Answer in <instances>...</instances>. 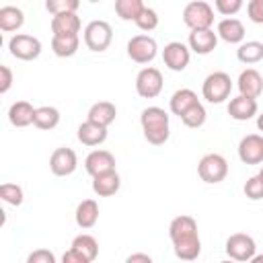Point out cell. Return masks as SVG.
<instances>
[{
	"mask_svg": "<svg viewBox=\"0 0 263 263\" xmlns=\"http://www.w3.org/2000/svg\"><path fill=\"white\" fill-rule=\"evenodd\" d=\"M226 255L236 263H249L257 255V242L247 232H234L226 238Z\"/></svg>",
	"mask_w": 263,
	"mask_h": 263,
	"instance_id": "cell-6",
	"label": "cell"
},
{
	"mask_svg": "<svg viewBox=\"0 0 263 263\" xmlns=\"http://www.w3.org/2000/svg\"><path fill=\"white\" fill-rule=\"evenodd\" d=\"M84 171H86L90 177H97V175L115 171V156H113L109 150L97 148V150L88 152V156L84 158Z\"/></svg>",
	"mask_w": 263,
	"mask_h": 263,
	"instance_id": "cell-14",
	"label": "cell"
},
{
	"mask_svg": "<svg viewBox=\"0 0 263 263\" xmlns=\"http://www.w3.org/2000/svg\"><path fill=\"white\" fill-rule=\"evenodd\" d=\"M51 33L53 37H68V35H78L80 33V16L76 12H68V14H58V16H51Z\"/></svg>",
	"mask_w": 263,
	"mask_h": 263,
	"instance_id": "cell-18",
	"label": "cell"
},
{
	"mask_svg": "<svg viewBox=\"0 0 263 263\" xmlns=\"http://www.w3.org/2000/svg\"><path fill=\"white\" fill-rule=\"evenodd\" d=\"M80 6L78 0H47L45 2V10L53 16L58 14H68V12H76Z\"/></svg>",
	"mask_w": 263,
	"mask_h": 263,
	"instance_id": "cell-34",
	"label": "cell"
},
{
	"mask_svg": "<svg viewBox=\"0 0 263 263\" xmlns=\"http://www.w3.org/2000/svg\"><path fill=\"white\" fill-rule=\"evenodd\" d=\"M230 90H232V80H230V74L222 72V70H216L212 74L205 76L203 84H201V95L208 103L212 105H220L224 103L228 97H230Z\"/></svg>",
	"mask_w": 263,
	"mask_h": 263,
	"instance_id": "cell-3",
	"label": "cell"
},
{
	"mask_svg": "<svg viewBox=\"0 0 263 263\" xmlns=\"http://www.w3.org/2000/svg\"><path fill=\"white\" fill-rule=\"evenodd\" d=\"M62 263H90L82 253H78L76 249H68L64 255H62Z\"/></svg>",
	"mask_w": 263,
	"mask_h": 263,
	"instance_id": "cell-41",
	"label": "cell"
},
{
	"mask_svg": "<svg viewBox=\"0 0 263 263\" xmlns=\"http://www.w3.org/2000/svg\"><path fill=\"white\" fill-rule=\"evenodd\" d=\"M12 70L8 68V66H0V92L2 95H6L8 90H10V86H12Z\"/></svg>",
	"mask_w": 263,
	"mask_h": 263,
	"instance_id": "cell-40",
	"label": "cell"
},
{
	"mask_svg": "<svg viewBox=\"0 0 263 263\" xmlns=\"http://www.w3.org/2000/svg\"><path fill=\"white\" fill-rule=\"evenodd\" d=\"M247 14L253 23L263 25V0H251L247 4Z\"/></svg>",
	"mask_w": 263,
	"mask_h": 263,
	"instance_id": "cell-39",
	"label": "cell"
},
{
	"mask_svg": "<svg viewBox=\"0 0 263 263\" xmlns=\"http://www.w3.org/2000/svg\"><path fill=\"white\" fill-rule=\"evenodd\" d=\"M125 263H154V261H152V257L146 255V253H132V255L125 259Z\"/></svg>",
	"mask_w": 263,
	"mask_h": 263,
	"instance_id": "cell-42",
	"label": "cell"
},
{
	"mask_svg": "<svg viewBox=\"0 0 263 263\" xmlns=\"http://www.w3.org/2000/svg\"><path fill=\"white\" fill-rule=\"evenodd\" d=\"M214 8L220 14H224L226 18H230L232 14H236L242 8V0H216L214 2Z\"/></svg>",
	"mask_w": 263,
	"mask_h": 263,
	"instance_id": "cell-37",
	"label": "cell"
},
{
	"mask_svg": "<svg viewBox=\"0 0 263 263\" xmlns=\"http://www.w3.org/2000/svg\"><path fill=\"white\" fill-rule=\"evenodd\" d=\"M136 25H138V29H140V31H146V33L154 31V29L158 27V14H156V10H154V8H150V6H146V8L142 10L140 18L136 21Z\"/></svg>",
	"mask_w": 263,
	"mask_h": 263,
	"instance_id": "cell-35",
	"label": "cell"
},
{
	"mask_svg": "<svg viewBox=\"0 0 263 263\" xmlns=\"http://www.w3.org/2000/svg\"><path fill=\"white\" fill-rule=\"evenodd\" d=\"M27 263H58V261H55V255L49 249H35V251L29 253Z\"/></svg>",
	"mask_w": 263,
	"mask_h": 263,
	"instance_id": "cell-38",
	"label": "cell"
},
{
	"mask_svg": "<svg viewBox=\"0 0 263 263\" xmlns=\"http://www.w3.org/2000/svg\"><path fill=\"white\" fill-rule=\"evenodd\" d=\"M78 166V156L72 148H55L49 156V171L55 175V177H68L76 171Z\"/></svg>",
	"mask_w": 263,
	"mask_h": 263,
	"instance_id": "cell-12",
	"label": "cell"
},
{
	"mask_svg": "<svg viewBox=\"0 0 263 263\" xmlns=\"http://www.w3.org/2000/svg\"><path fill=\"white\" fill-rule=\"evenodd\" d=\"M236 86H238V92L242 97H249V99H259L261 92H263V76L259 74V70L255 68H247L238 74V80H236Z\"/></svg>",
	"mask_w": 263,
	"mask_h": 263,
	"instance_id": "cell-15",
	"label": "cell"
},
{
	"mask_svg": "<svg viewBox=\"0 0 263 263\" xmlns=\"http://www.w3.org/2000/svg\"><path fill=\"white\" fill-rule=\"evenodd\" d=\"M216 33L226 43H238L240 45L245 41V25L238 18H234V16L222 18L218 23V27H216Z\"/></svg>",
	"mask_w": 263,
	"mask_h": 263,
	"instance_id": "cell-20",
	"label": "cell"
},
{
	"mask_svg": "<svg viewBox=\"0 0 263 263\" xmlns=\"http://www.w3.org/2000/svg\"><path fill=\"white\" fill-rule=\"evenodd\" d=\"M80 47V35H68V37H53L51 35V51L58 58H72Z\"/></svg>",
	"mask_w": 263,
	"mask_h": 263,
	"instance_id": "cell-27",
	"label": "cell"
},
{
	"mask_svg": "<svg viewBox=\"0 0 263 263\" xmlns=\"http://www.w3.org/2000/svg\"><path fill=\"white\" fill-rule=\"evenodd\" d=\"M179 119L183 121V125H187V127H191V129H197V127H201V125L205 123L208 113H205V107H203L201 103H197V105H193L187 113H183Z\"/></svg>",
	"mask_w": 263,
	"mask_h": 263,
	"instance_id": "cell-32",
	"label": "cell"
},
{
	"mask_svg": "<svg viewBox=\"0 0 263 263\" xmlns=\"http://www.w3.org/2000/svg\"><path fill=\"white\" fill-rule=\"evenodd\" d=\"M197 175L203 183H210V185L222 183L228 175V160L218 152L203 154L201 160L197 162Z\"/></svg>",
	"mask_w": 263,
	"mask_h": 263,
	"instance_id": "cell-5",
	"label": "cell"
},
{
	"mask_svg": "<svg viewBox=\"0 0 263 263\" xmlns=\"http://www.w3.org/2000/svg\"><path fill=\"white\" fill-rule=\"evenodd\" d=\"M127 58L136 64H150L156 53H158V43L154 37L146 35V33H140V35H134L129 41H127Z\"/></svg>",
	"mask_w": 263,
	"mask_h": 263,
	"instance_id": "cell-9",
	"label": "cell"
},
{
	"mask_svg": "<svg viewBox=\"0 0 263 263\" xmlns=\"http://www.w3.org/2000/svg\"><path fill=\"white\" fill-rule=\"evenodd\" d=\"M119 187H121V177L117 171H109V173L92 177V191L99 197H111L119 191Z\"/></svg>",
	"mask_w": 263,
	"mask_h": 263,
	"instance_id": "cell-22",
	"label": "cell"
},
{
	"mask_svg": "<svg viewBox=\"0 0 263 263\" xmlns=\"http://www.w3.org/2000/svg\"><path fill=\"white\" fill-rule=\"evenodd\" d=\"M238 158L245 164H263V134H249L238 142Z\"/></svg>",
	"mask_w": 263,
	"mask_h": 263,
	"instance_id": "cell-13",
	"label": "cell"
},
{
	"mask_svg": "<svg viewBox=\"0 0 263 263\" xmlns=\"http://www.w3.org/2000/svg\"><path fill=\"white\" fill-rule=\"evenodd\" d=\"M197 103H199V99H197L195 90H191V88H179V90L173 92V97L168 101V109H171L173 115H179L181 117L183 113H187Z\"/></svg>",
	"mask_w": 263,
	"mask_h": 263,
	"instance_id": "cell-25",
	"label": "cell"
},
{
	"mask_svg": "<svg viewBox=\"0 0 263 263\" xmlns=\"http://www.w3.org/2000/svg\"><path fill=\"white\" fill-rule=\"evenodd\" d=\"M74 220L78 224V228L82 230H88L97 224L99 220V203L95 199H82L78 205H76V214H74Z\"/></svg>",
	"mask_w": 263,
	"mask_h": 263,
	"instance_id": "cell-24",
	"label": "cell"
},
{
	"mask_svg": "<svg viewBox=\"0 0 263 263\" xmlns=\"http://www.w3.org/2000/svg\"><path fill=\"white\" fill-rule=\"evenodd\" d=\"M140 125L144 132V138L152 146L166 144L171 136V117L162 107H146L140 115Z\"/></svg>",
	"mask_w": 263,
	"mask_h": 263,
	"instance_id": "cell-2",
	"label": "cell"
},
{
	"mask_svg": "<svg viewBox=\"0 0 263 263\" xmlns=\"http://www.w3.org/2000/svg\"><path fill=\"white\" fill-rule=\"evenodd\" d=\"M257 175H259V177H261V179H263V164H261V171H259V173H257Z\"/></svg>",
	"mask_w": 263,
	"mask_h": 263,
	"instance_id": "cell-45",
	"label": "cell"
},
{
	"mask_svg": "<svg viewBox=\"0 0 263 263\" xmlns=\"http://www.w3.org/2000/svg\"><path fill=\"white\" fill-rule=\"evenodd\" d=\"M72 249H76L78 253H82L90 263L99 257V242H97V238L95 236H90V234H78V236H74V240H72Z\"/></svg>",
	"mask_w": 263,
	"mask_h": 263,
	"instance_id": "cell-31",
	"label": "cell"
},
{
	"mask_svg": "<svg viewBox=\"0 0 263 263\" xmlns=\"http://www.w3.org/2000/svg\"><path fill=\"white\" fill-rule=\"evenodd\" d=\"M35 111L37 107H33L29 101H16L8 107V121L14 127H27L35 121Z\"/></svg>",
	"mask_w": 263,
	"mask_h": 263,
	"instance_id": "cell-21",
	"label": "cell"
},
{
	"mask_svg": "<svg viewBox=\"0 0 263 263\" xmlns=\"http://www.w3.org/2000/svg\"><path fill=\"white\" fill-rule=\"evenodd\" d=\"M242 191H245V195H247L249 199H253V201L263 199V179H261L259 175L249 177L247 183H245V187H242Z\"/></svg>",
	"mask_w": 263,
	"mask_h": 263,
	"instance_id": "cell-36",
	"label": "cell"
},
{
	"mask_svg": "<svg viewBox=\"0 0 263 263\" xmlns=\"http://www.w3.org/2000/svg\"><path fill=\"white\" fill-rule=\"evenodd\" d=\"M117 117V107L111 103V101H99L95 105H90L88 113H86V119L92 121V123H99L103 127H109Z\"/></svg>",
	"mask_w": 263,
	"mask_h": 263,
	"instance_id": "cell-23",
	"label": "cell"
},
{
	"mask_svg": "<svg viewBox=\"0 0 263 263\" xmlns=\"http://www.w3.org/2000/svg\"><path fill=\"white\" fill-rule=\"evenodd\" d=\"M220 263H236V261H232V259H228V261H220Z\"/></svg>",
	"mask_w": 263,
	"mask_h": 263,
	"instance_id": "cell-46",
	"label": "cell"
},
{
	"mask_svg": "<svg viewBox=\"0 0 263 263\" xmlns=\"http://www.w3.org/2000/svg\"><path fill=\"white\" fill-rule=\"evenodd\" d=\"M189 60H191V49L181 41H171L162 49V62L173 72H183L189 66Z\"/></svg>",
	"mask_w": 263,
	"mask_h": 263,
	"instance_id": "cell-11",
	"label": "cell"
},
{
	"mask_svg": "<svg viewBox=\"0 0 263 263\" xmlns=\"http://www.w3.org/2000/svg\"><path fill=\"white\" fill-rule=\"evenodd\" d=\"M113 41V29L107 21H90L84 27V45L90 51H105Z\"/></svg>",
	"mask_w": 263,
	"mask_h": 263,
	"instance_id": "cell-8",
	"label": "cell"
},
{
	"mask_svg": "<svg viewBox=\"0 0 263 263\" xmlns=\"http://www.w3.org/2000/svg\"><path fill=\"white\" fill-rule=\"evenodd\" d=\"M164 80H162V72L154 66H146L138 72L136 76V92L142 99H154L162 92Z\"/></svg>",
	"mask_w": 263,
	"mask_h": 263,
	"instance_id": "cell-10",
	"label": "cell"
},
{
	"mask_svg": "<svg viewBox=\"0 0 263 263\" xmlns=\"http://www.w3.org/2000/svg\"><path fill=\"white\" fill-rule=\"evenodd\" d=\"M183 23L191 31H201V29H212L214 25V8L205 0H193L187 2L183 8Z\"/></svg>",
	"mask_w": 263,
	"mask_h": 263,
	"instance_id": "cell-4",
	"label": "cell"
},
{
	"mask_svg": "<svg viewBox=\"0 0 263 263\" xmlns=\"http://www.w3.org/2000/svg\"><path fill=\"white\" fill-rule=\"evenodd\" d=\"M146 4L142 0H115V12L121 21H138Z\"/></svg>",
	"mask_w": 263,
	"mask_h": 263,
	"instance_id": "cell-30",
	"label": "cell"
},
{
	"mask_svg": "<svg viewBox=\"0 0 263 263\" xmlns=\"http://www.w3.org/2000/svg\"><path fill=\"white\" fill-rule=\"evenodd\" d=\"M25 25V12L18 6H2L0 8V31L12 33Z\"/></svg>",
	"mask_w": 263,
	"mask_h": 263,
	"instance_id": "cell-26",
	"label": "cell"
},
{
	"mask_svg": "<svg viewBox=\"0 0 263 263\" xmlns=\"http://www.w3.org/2000/svg\"><path fill=\"white\" fill-rule=\"evenodd\" d=\"M41 49H43L41 41H39L37 37L29 35V33H16V35H12L10 41H8V51H10V55L16 58V60H23V62H33V60H37V58L41 55Z\"/></svg>",
	"mask_w": 263,
	"mask_h": 263,
	"instance_id": "cell-7",
	"label": "cell"
},
{
	"mask_svg": "<svg viewBox=\"0 0 263 263\" xmlns=\"http://www.w3.org/2000/svg\"><path fill=\"white\" fill-rule=\"evenodd\" d=\"M257 129H259V132H263V113H259V115H257Z\"/></svg>",
	"mask_w": 263,
	"mask_h": 263,
	"instance_id": "cell-43",
	"label": "cell"
},
{
	"mask_svg": "<svg viewBox=\"0 0 263 263\" xmlns=\"http://www.w3.org/2000/svg\"><path fill=\"white\" fill-rule=\"evenodd\" d=\"M76 138L80 144L88 146V148H95V146H101L105 140H107V127L99 125V123H92V121H82L76 129Z\"/></svg>",
	"mask_w": 263,
	"mask_h": 263,
	"instance_id": "cell-17",
	"label": "cell"
},
{
	"mask_svg": "<svg viewBox=\"0 0 263 263\" xmlns=\"http://www.w3.org/2000/svg\"><path fill=\"white\" fill-rule=\"evenodd\" d=\"M0 199L10 203V205H21L25 201L23 187L16 185V183H2L0 185Z\"/></svg>",
	"mask_w": 263,
	"mask_h": 263,
	"instance_id": "cell-33",
	"label": "cell"
},
{
	"mask_svg": "<svg viewBox=\"0 0 263 263\" xmlns=\"http://www.w3.org/2000/svg\"><path fill=\"white\" fill-rule=\"evenodd\" d=\"M228 115L232 117V119H236V121H249L251 117H255L257 115V109H259V105H257V101L255 99H249V97H242V95H236L234 99H230V103H228Z\"/></svg>",
	"mask_w": 263,
	"mask_h": 263,
	"instance_id": "cell-19",
	"label": "cell"
},
{
	"mask_svg": "<svg viewBox=\"0 0 263 263\" xmlns=\"http://www.w3.org/2000/svg\"><path fill=\"white\" fill-rule=\"evenodd\" d=\"M168 236L173 242V251L177 255V259L191 263L199 257L201 253V240H199V232H197V222L193 216L181 214L177 218L171 220L168 224Z\"/></svg>",
	"mask_w": 263,
	"mask_h": 263,
	"instance_id": "cell-1",
	"label": "cell"
},
{
	"mask_svg": "<svg viewBox=\"0 0 263 263\" xmlns=\"http://www.w3.org/2000/svg\"><path fill=\"white\" fill-rule=\"evenodd\" d=\"M249 263H263V253H259V255H255V257H253V259H251Z\"/></svg>",
	"mask_w": 263,
	"mask_h": 263,
	"instance_id": "cell-44",
	"label": "cell"
},
{
	"mask_svg": "<svg viewBox=\"0 0 263 263\" xmlns=\"http://www.w3.org/2000/svg\"><path fill=\"white\" fill-rule=\"evenodd\" d=\"M187 45L193 53L197 55H208L216 49L218 45V33H214V29H201V31H191Z\"/></svg>",
	"mask_w": 263,
	"mask_h": 263,
	"instance_id": "cell-16",
	"label": "cell"
},
{
	"mask_svg": "<svg viewBox=\"0 0 263 263\" xmlns=\"http://www.w3.org/2000/svg\"><path fill=\"white\" fill-rule=\"evenodd\" d=\"M60 111L55 109V107H49V105H43V107H37V111H35V121H33V125L35 127H39V129H53V127H58V123H60Z\"/></svg>",
	"mask_w": 263,
	"mask_h": 263,
	"instance_id": "cell-28",
	"label": "cell"
},
{
	"mask_svg": "<svg viewBox=\"0 0 263 263\" xmlns=\"http://www.w3.org/2000/svg\"><path fill=\"white\" fill-rule=\"evenodd\" d=\"M236 58L242 64H259L263 60V43L261 41H242L236 49Z\"/></svg>",
	"mask_w": 263,
	"mask_h": 263,
	"instance_id": "cell-29",
	"label": "cell"
}]
</instances>
